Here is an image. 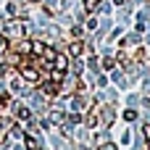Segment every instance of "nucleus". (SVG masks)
I'll list each match as a JSON object with an SVG mask.
<instances>
[{
  "instance_id": "obj_1",
  "label": "nucleus",
  "mask_w": 150,
  "mask_h": 150,
  "mask_svg": "<svg viewBox=\"0 0 150 150\" xmlns=\"http://www.w3.org/2000/svg\"><path fill=\"white\" fill-rule=\"evenodd\" d=\"M21 76H24V82H26V84L37 87V84H40V76H42V74H40L37 69H32V63H26V66H21Z\"/></svg>"
},
{
  "instance_id": "obj_2",
  "label": "nucleus",
  "mask_w": 150,
  "mask_h": 150,
  "mask_svg": "<svg viewBox=\"0 0 150 150\" xmlns=\"http://www.w3.org/2000/svg\"><path fill=\"white\" fill-rule=\"evenodd\" d=\"M82 50H84L82 42H71V45H69V53H71V55H82Z\"/></svg>"
},
{
  "instance_id": "obj_3",
  "label": "nucleus",
  "mask_w": 150,
  "mask_h": 150,
  "mask_svg": "<svg viewBox=\"0 0 150 150\" xmlns=\"http://www.w3.org/2000/svg\"><path fill=\"white\" fill-rule=\"evenodd\" d=\"M16 113H18V119H21V121H29V119H32V113H29L26 108H21V105L16 108Z\"/></svg>"
},
{
  "instance_id": "obj_4",
  "label": "nucleus",
  "mask_w": 150,
  "mask_h": 150,
  "mask_svg": "<svg viewBox=\"0 0 150 150\" xmlns=\"http://www.w3.org/2000/svg\"><path fill=\"white\" fill-rule=\"evenodd\" d=\"M50 121H53V124H61V121H63V113H61V111H53V113H50Z\"/></svg>"
},
{
  "instance_id": "obj_5",
  "label": "nucleus",
  "mask_w": 150,
  "mask_h": 150,
  "mask_svg": "<svg viewBox=\"0 0 150 150\" xmlns=\"http://www.w3.org/2000/svg\"><path fill=\"white\" fill-rule=\"evenodd\" d=\"M26 148L29 150H40V142H37L34 137H26Z\"/></svg>"
},
{
  "instance_id": "obj_6",
  "label": "nucleus",
  "mask_w": 150,
  "mask_h": 150,
  "mask_svg": "<svg viewBox=\"0 0 150 150\" xmlns=\"http://www.w3.org/2000/svg\"><path fill=\"white\" fill-rule=\"evenodd\" d=\"M84 5H87V11L92 13V11H98V0H84Z\"/></svg>"
},
{
  "instance_id": "obj_7",
  "label": "nucleus",
  "mask_w": 150,
  "mask_h": 150,
  "mask_svg": "<svg viewBox=\"0 0 150 150\" xmlns=\"http://www.w3.org/2000/svg\"><path fill=\"white\" fill-rule=\"evenodd\" d=\"M134 116H137L134 111H127V113H124V119H127V121H134Z\"/></svg>"
},
{
  "instance_id": "obj_8",
  "label": "nucleus",
  "mask_w": 150,
  "mask_h": 150,
  "mask_svg": "<svg viewBox=\"0 0 150 150\" xmlns=\"http://www.w3.org/2000/svg\"><path fill=\"white\" fill-rule=\"evenodd\" d=\"M142 132H145V137H148V142H150V124H145V129H142Z\"/></svg>"
},
{
  "instance_id": "obj_9",
  "label": "nucleus",
  "mask_w": 150,
  "mask_h": 150,
  "mask_svg": "<svg viewBox=\"0 0 150 150\" xmlns=\"http://www.w3.org/2000/svg\"><path fill=\"white\" fill-rule=\"evenodd\" d=\"M100 150H116V145H103Z\"/></svg>"
},
{
  "instance_id": "obj_10",
  "label": "nucleus",
  "mask_w": 150,
  "mask_h": 150,
  "mask_svg": "<svg viewBox=\"0 0 150 150\" xmlns=\"http://www.w3.org/2000/svg\"><path fill=\"white\" fill-rule=\"evenodd\" d=\"M32 3H37V0H32Z\"/></svg>"
}]
</instances>
